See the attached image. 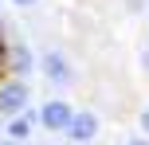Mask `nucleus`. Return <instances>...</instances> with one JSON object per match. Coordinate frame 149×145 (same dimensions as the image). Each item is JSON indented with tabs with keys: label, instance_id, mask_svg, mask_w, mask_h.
Here are the masks:
<instances>
[{
	"label": "nucleus",
	"instance_id": "obj_1",
	"mask_svg": "<svg viewBox=\"0 0 149 145\" xmlns=\"http://www.w3.org/2000/svg\"><path fill=\"white\" fill-rule=\"evenodd\" d=\"M28 102H31V86L28 78H4L0 83V118H20L28 114Z\"/></svg>",
	"mask_w": 149,
	"mask_h": 145
},
{
	"label": "nucleus",
	"instance_id": "obj_2",
	"mask_svg": "<svg viewBox=\"0 0 149 145\" xmlns=\"http://www.w3.org/2000/svg\"><path fill=\"white\" fill-rule=\"evenodd\" d=\"M36 114H39V126H43V130L67 133V126H71V118H74V106H71V102H63V98H51V102H43Z\"/></svg>",
	"mask_w": 149,
	"mask_h": 145
},
{
	"label": "nucleus",
	"instance_id": "obj_3",
	"mask_svg": "<svg viewBox=\"0 0 149 145\" xmlns=\"http://www.w3.org/2000/svg\"><path fill=\"white\" fill-rule=\"evenodd\" d=\"M39 71H43V78H47V83H55V86H71V78H74V75H71L67 55L55 51V47L39 55Z\"/></svg>",
	"mask_w": 149,
	"mask_h": 145
},
{
	"label": "nucleus",
	"instance_id": "obj_4",
	"mask_svg": "<svg viewBox=\"0 0 149 145\" xmlns=\"http://www.w3.org/2000/svg\"><path fill=\"white\" fill-rule=\"evenodd\" d=\"M67 137L74 145H90L98 137V114H94V110H74V118L67 126Z\"/></svg>",
	"mask_w": 149,
	"mask_h": 145
},
{
	"label": "nucleus",
	"instance_id": "obj_5",
	"mask_svg": "<svg viewBox=\"0 0 149 145\" xmlns=\"http://www.w3.org/2000/svg\"><path fill=\"white\" fill-rule=\"evenodd\" d=\"M8 55H12V75H31V51H28V43H12L8 47Z\"/></svg>",
	"mask_w": 149,
	"mask_h": 145
},
{
	"label": "nucleus",
	"instance_id": "obj_6",
	"mask_svg": "<svg viewBox=\"0 0 149 145\" xmlns=\"http://www.w3.org/2000/svg\"><path fill=\"white\" fill-rule=\"evenodd\" d=\"M36 122H39V114H31V110H28V114H20V118H12V122H8V137H12V141H24V137L31 133V126H36Z\"/></svg>",
	"mask_w": 149,
	"mask_h": 145
},
{
	"label": "nucleus",
	"instance_id": "obj_7",
	"mask_svg": "<svg viewBox=\"0 0 149 145\" xmlns=\"http://www.w3.org/2000/svg\"><path fill=\"white\" fill-rule=\"evenodd\" d=\"M122 145H149V137H130V141H122Z\"/></svg>",
	"mask_w": 149,
	"mask_h": 145
},
{
	"label": "nucleus",
	"instance_id": "obj_8",
	"mask_svg": "<svg viewBox=\"0 0 149 145\" xmlns=\"http://www.w3.org/2000/svg\"><path fill=\"white\" fill-rule=\"evenodd\" d=\"M141 130L149 133V110H141Z\"/></svg>",
	"mask_w": 149,
	"mask_h": 145
},
{
	"label": "nucleus",
	"instance_id": "obj_9",
	"mask_svg": "<svg viewBox=\"0 0 149 145\" xmlns=\"http://www.w3.org/2000/svg\"><path fill=\"white\" fill-rule=\"evenodd\" d=\"M12 4H20V8H28V4H36V0H12Z\"/></svg>",
	"mask_w": 149,
	"mask_h": 145
},
{
	"label": "nucleus",
	"instance_id": "obj_10",
	"mask_svg": "<svg viewBox=\"0 0 149 145\" xmlns=\"http://www.w3.org/2000/svg\"><path fill=\"white\" fill-rule=\"evenodd\" d=\"M0 145H24V141H12V137H8V141H0Z\"/></svg>",
	"mask_w": 149,
	"mask_h": 145
}]
</instances>
